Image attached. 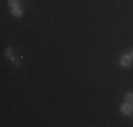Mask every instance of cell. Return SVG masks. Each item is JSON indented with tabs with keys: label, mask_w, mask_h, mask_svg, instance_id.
I'll return each mask as SVG.
<instances>
[{
	"label": "cell",
	"mask_w": 133,
	"mask_h": 127,
	"mask_svg": "<svg viewBox=\"0 0 133 127\" xmlns=\"http://www.w3.org/2000/svg\"><path fill=\"white\" fill-rule=\"evenodd\" d=\"M119 62H120V66H122V68H129L130 64H132V59H130V57H129V55H122Z\"/></svg>",
	"instance_id": "1"
},
{
	"label": "cell",
	"mask_w": 133,
	"mask_h": 127,
	"mask_svg": "<svg viewBox=\"0 0 133 127\" xmlns=\"http://www.w3.org/2000/svg\"><path fill=\"white\" fill-rule=\"evenodd\" d=\"M133 112V104L130 103H125L120 106V113L122 114H130Z\"/></svg>",
	"instance_id": "2"
},
{
	"label": "cell",
	"mask_w": 133,
	"mask_h": 127,
	"mask_svg": "<svg viewBox=\"0 0 133 127\" xmlns=\"http://www.w3.org/2000/svg\"><path fill=\"white\" fill-rule=\"evenodd\" d=\"M11 14H13L14 17H21V16H23V9H21L20 6H17V7H14L13 10H11Z\"/></svg>",
	"instance_id": "3"
},
{
	"label": "cell",
	"mask_w": 133,
	"mask_h": 127,
	"mask_svg": "<svg viewBox=\"0 0 133 127\" xmlns=\"http://www.w3.org/2000/svg\"><path fill=\"white\" fill-rule=\"evenodd\" d=\"M6 55H7V58H10L11 61L14 59V51H13V48H7L6 50Z\"/></svg>",
	"instance_id": "4"
},
{
	"label": "cell",
	"mask_w": 133,
	"mask_h": 127,
	"mask_svg": "<svg viewBox=\"0 0 133 127\" xmlns=\"http://www.w3.org/2000/svg\"><path fill=\"white\" fill-rule=\"evenodd\" d=\"M125 102H126V103L133 104V93H132V92H130V93H126V96H125Z\"/></svg>",
	"instance_id": "5"
},
{
	"label": "cell",
	"mask_w": 133,
	"mask_h": 127,
	"mask_svg": "<svg viewBox=\"0 0 133 127\" xmlns=\"http://www.w3.org/2000/svg\"><path fill=\"white\" fill-rule=\"evenodd\" d=\"M7 3H9V6H10L11 9H14V7L18 6V0H7Z\"/></svg>",
	"instance_id": "6"
},
{
	"label": "cell",
	"mask_w": 133,
	"mask_h": 127,
	"mask_svg": "<svg viewBox=\"0 0 133 127\" xmlns=\"http://www.w3.org/2000/svg\"><path fill=\"white\" fill-rule=\"evenodd\" d=\"M128 55L130 57V59L133 61V50H130V51H129V54H128Z\"/></svg>",
	"instance_id": "7"
},
{
	"label": "cell",
	"mask_w": 133,
	"mask_h": 127,
	"mask_svg": "<svg viewBox=\"0 0 133 127\" xmlns=\"http://www.w3.org/2000/svg\"><path fill=\"white\" fill-rule=\"evenodd\" d=\"M13 62H14V65H17V66L20 65V61H18V59H16V58L13 59Z\"/></svg>",
	"instance_id": "8"
}]
</instances>
